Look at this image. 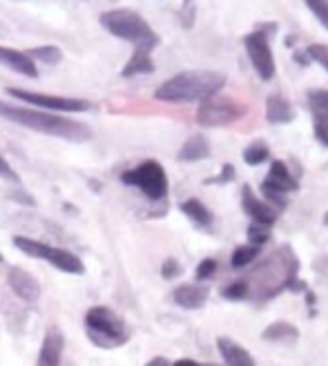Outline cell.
<instances>
[{"label": "cell", "mask_w": 328, "mask_h": 366, "mask_svg": "<svg viewBox=\"0 0 328 366\" xmlns=\"http://www.w3.org/2000/svg\"><path fill=\"white\" fill-rule=\"evenodd\" d=\"M34 63H47V65H56L63 61V51L54 45H43V47H34V49H27L25 51Z\"/></svg>", "instance_id": "603a6c76"}, {"label": "cell", "mask_w": 328, "mask_h": 366, "mask_svg": "<svg viewBox=\"0 0 328 366\" xmlns=\"http://www.w3.org/2000/svg\"><path fill=\"white\" fill-rule=\"evenodd\" d=\"M306 54H308V58H310V61L320 63L322 68L328 72V45H324V43L308 45V47H306Z\"/></svg>", "instance_id": "83f0119b"}, {"label": "cell", "mask_w": 328, "mask_h": 366, "mask_svg": "<svg viewBox=\"0 0 328 366\" xmlns=\"http://www.w3.org/2000/svg\"><path fill=\"white\" fill-rule=\"evenodd\" d=\"M63 346H65V337L61 329H56V326L47 329L41 355H38V366H58L63 358Z\"/></svg>", "instance_id": "5bb4252c"}, {"label": "cell", "mask_w": 328, "mask_h": 366, "mask_svg": "<svg viewBox=\"0 0 328 366\" xmlns=\"http://www.w3.org/2000/svg\"><path fill=\"white\" fill-rule=\"evenodd\" d=\"M208 295H210V289L203 284H181L179 289H175L172 299L181 308L196 310L208 302Z\"/></svg>", "instance_id": "4fadbf2b"}, {"label": "cell", "mask_w": 328, "mask_h": 366, "mask_svg": "<svg viewBox=\"0 0 328 366\" xmlns=\"http://www.w3.org/2000/svg\"><path fill=\"white\" fill-rule=\"evenodd\" d=\"M306 101L313 121H328V89H310Z\"/></svg>", "instance_id": "7402d4cb"}, {"label": "cell", "mask_w": 328, "mask_h": 366, "mask_svg": "<svg viewBox=\"0 0 328 366\" xmlns=\"http://www.w3.org/2000/svg\"><path fill=\"white\" fill-rule=\"evenodd\" d=\"M268 156H270V148L264 141H253L251 146L244 150V161L248 165H261L264 161H268Z\"/></svg>", "instance_id": "d4e9b609"}, {"label": "cell", "mask_w": 328, "mask_h": 366, "mask_svg": "<svg viewBox=\"0 0 328 366\" xmlns=\"http://www.w3.org/2000/svg\"><path fill=\"white\" fill-rule=\"evenodd\" d=\"M0 63L7 65L9 70H14L23 76L27 78H36L38 76V68L36 63L25 54V51H18V49H11V47H3L0 45Z\"/></svg>", "instance_id": "2e32d148"}, {"label": "cell", "mask_w": 328, "mask_h": 366, "mask_svg": "<svg viewBox=\"0 0 328 366\" xmlns=\"http://www.w3.org/2000/svg\"><path fill=\"white\" fill-rule=\"evenodd\" d=\"M146 366H170V362L165 358H152Z\"/></svg>", "instance_id": "f35d334b"}, {"label": "cell", "mask_w": 328, "mask_h": 366, "mask_svg": "<svg viewBox=\"0 0 328 366\" xmlns=\"http://www.w3.org/2000/svg\"><path fill=\"white\" fill-rule=\"evenodd\" d=\"M295 190H299V183L291 175V170L286 168V163L284 161H272L264 183H261V192H264L266 203L277 206V208H286L288 206L286 194L295 192Z\"/></svg>", "instance_id": "ba28073f"}, {"label": "cell", "mask_w": 328, "mask_h": 366, "mask_svg": "<svg viewBox=\"0 0 328 366\" xmlns=\"http://www.w3.org/2000/svg\"><path fill=\"white\" fill-rule=\"evenodd\" d=\"M257 257H259V248L253 246V244H244V246L234 248V253L230 257V264H232V268H244L248 264H253Z\"/></svg>", "instance_id": "cb8c5ba5"}, {"label": "cell", "mask_w": 328, "mask_h": 366, "mask_svg": "<svg viewBox=\"0 0 328 366\" xmlns=\"http://www.w3.org/2000/svg\"><path fill=\"white\" fill-rule=\"evenodd\" d=\"M7 284H9V289L14 291L20 299H25V302H38V297H41V286H38L36 277L32 272L23 270L18 266L9 268Z\"/></svg>", "instance_id": "7c38bea8"}, {"label": "cell", "mask_w": 328, "mask_h": 366, "mask_svg": "<svg viewBox=\"0 0 328 366\" xmlns=\"http://www.w3.org/2000/svg\"><path fill=\"white\" fill-rule=\"evenodd\" d=\"M261 337L268 339V342H291V339L299 337V331L291 322H272L270 326H266Z\"/></svg>", "instance_id": "ffe728a7"}, {"label": "cell", "mask_w": 328, "mask_h": 366, "mask_svg": "<svg viewBox=\"0 0 328 366\" xmlns=\"http://www.w3.org/2000/svg\"><path fill=\"white\" fill-rule=\"evenodd\" d=\"M226 74L215 70H188L175 74L154 92V99L165 103H196L206 101L221 92L226 85Z\"/></svg>", "instance_id": "7a4b0ae2"}, {"label": "cell", "mask_w": 328, "mask_h": 366, "mask_svg": "<svg viewBox=\"0 0 328 366\" xmlns=\"http://www.w3.org/2000/svg\"><path fill=\"white\" fill-rule=\"evenodd\" d=\"M210 156V143L203 134H192L179 150V161H201Z\"/></svg>", "instance_id": "ac0fdd59"}, {"label": "cell", "mask_w": 328, "mask_h": 366, "mask_svg": "<svg viewBox=\"0 0 328 366\" xmlns=\"http://www.w3.org/2000/svg\"><path fill=\"white\" fill-rule=\"evenodd\" d=\"M154 72V61H152V51L146 49H134L132 58L125 63V68L121 70V76H139V74H152Z\"/></svg>", "instance_id": "d6986e66"}, {"label": "cell", "mask_w": 328, "mask_h": 366, "mask_svg": "<svg viewBox=\"0 0 328 366\" xmlns=\"http://www.w3.org/2000/svg\"><path fill=\"white\" fill-rule=\"evenodd\" d=\"M221 295L230 299V302H244V299L251 297V286H248V282H244V279L232 282L230 286H226V289L221 291Z\"/></svg>", "instance_id": "484cf974"}, {"label": "cell", "mask_w": 328, "mask_h": 366, "mask_svg": "<svg viewBox=\"0 0 328 366\" xmlns=\"http://www.w3.org/2000/svg\"><path fill=\"white\" fill-rule=\"evenodd\" d=\"M241 208L244 213L253 219V224L257 226H264V228H272L275 221H277V210L266 203V201H259L255 197V192L251 186H244V192H241Z\"/></svg>", "instance_id": "8fae6325"}, {"label": "cell", "mask_w": 328, "mask_h": 366, "mask_svg": "<svg viewBox=\"0 0 328 366\" xmlns=\"http://www.w3.org/2000/svg\"><path fill=\"white\" fill-rule=\"evenodd\" d=\"M270 239V228H264V226H257L253 224L251 228H248V241H251L253 246H261V244H266Z\"/></svg>", "instance_id": "f1b7e54d"}, {"label": "cell", "mask_w": 328, "mask_h": 366, "mask_svg": "<svg viewBox=\"0 0 328 366\" xmlns=\"http://www.w3.org/2000/svg\"><path fill=\"white\" fill-rule=\"evenodd\" d=\"M0 261H3V255H0Z\"/></svg>", "instance_id": "b9f144b4"}, {"label": "cell", "mask_w": 328, "mask_h": 366, "mask_svg": "<svg viewBox=\"0 0 328 366\" xmlns=\"http://www.w3.org/2000/svg\"><path fill=\"white\" fill-rule=\"evenodd\" d=\"M255 32L264 34L266 38H272L275 34L279 32V25L275 23V20H270V23H257V25H255Z\"/></svg>", "instance_id": "e575fe53"}, {"label": "cell", "mask_w": 328, "mask_h": 366, "mask_svg": "<svg viewBox=\"0 0 328 366\" xmlns=\"http://www.w3.org/2000/svg\"><path fill=\"white\" fill-rule=\"evenodd\" d=\"M324 224H326V226H328V213H326V215H324Z\"/></svg>", "instance_id": "60d3db41"}, {"label": "cell", "mask_w": 328, "mask_h": 366, "mask_svg": "<svg viewBox=\"0 0 328 366\" xmlns=\"http://www.w3.org/2000/svg\"><path fill=\"white\" fill-rule=\"evenodd\" d=\"M217 259H203L201 261V264L199 266H196V279H199V282H206V279H210V277H213V274L217 272Z\"/></svg>", "instance_id": "4dcf8cb0"}, {"label": "cell", "mask_w": 328, "mask_h": 366, "mask_svg": "<svg viewBox=\"0 0 328 366\" xmlns=\"http://www.w3.org/2000/svg\"><path fill=\"white\" fill-rule=\"evenodd\" d=\"M244 47L248 51V58H251L257 76L261 81H272L275 72H277V65H275V56L270 49V38L253 30L251 34L244 36Z\"/></svg>", "instance_id": "9c48e42d"}, {"label": "cell", "mask_w": 328, "mask_h": 366, "mask_svg": "<svg viewBox=\"0 0 328 366\" xmlns=\"http://www.w3.org/2000/svg\"><path fill=\"white\" fill-rule=\"evenodd\" d=\"M0 116L11 123H18L23 127H30L34 132H41L47 137H58L65 141L83 143L92 139V130L85 123H78L74 119H65V116L41 112V110H30L20 106H9V103L0 101Z\"/></svg>", "instance_id": "6da1fadb"}, {"label": "cell", "mask_w": 328, "mask_h": 366, "mask_svg": "<svg viewBox=\"0 0 328 366\" xmlns=\"http://www.w3.org/2000/svg\"><path fill=\"white\" fill-rule=\"evenodd\" d=\"M181 213L186 215V217H190L196 226H201V228H206V226H210L213 224V213L208 210V206H203L199 199H188V201H183L181 203Z\"/></svg>", "instance_id": "44dd1931"}, {"label": "cell", "mask_w": 328, "mask_h": 366, "mask_svg": "<svg viewBox=\"0 0 328 366\" xmlns=\"http://www.w3.org/2000/svg\"><path fill=\"white\" fill-rule=\"evenodd\" d=\"M121 181L125 186L139 188L148 199L159 201L168 194V175L159 161H143L137 168L127 170L121 175Z\"/></svg>", "instance_id": "8992f818"}, {"label": "cell", "mask_w": 328, "mask_h": 366, "mask_svg": "<svg viewBox=\"0 0 328 366\" xmlns=\"http://www.w3.org/2000/svg\"><path fill=\"white\" fill-rule=\"evenodd\" d=\"M194 14H196V7H194V0H183V7L179 11V20L186 30H190L194 25Z\"/></svg>", "instance_id": "f546056e"}, {"label": "cell", "mask_w": 328, "mask_h": 366, "mask_svg": "<svg viewBox=\"0 0 328 366\" xmlns=\"http://www.w3.org/2000/svg\"><path fill=\"white\" fill-rule=\"evenodd\" d=\"M221 170H224V172H221L217 179H210L208 183H224V181H232V179H234V168H232L230 163H228V165H224Z\"/></svg>", "instance_id": "d590c367"}, {"label": "cell", "mask_w": 328, "mask_h": 366, "mask_svg": "<svg viewBox=\"0 0 328 366\" xmlns=\"http://www.w3.org/2000/svg\"><path fill=\"white\" fill-rule=\"evenodd\" d=\"M14 246L18 248V251H23L25 255L43 259V261H47V264H51L54 268L68 272V274H83L85 272L83 261L78 259L74 253L63 251V248H54V246L30 239V237H14Z\"/></svg>", "instance_id": "5b68a950"}, {"label": "cell", "mask_w": 328, "mask_h": 366, "mask_svg": "<svg viewBox=\"0 0 328 366\" xmlns=\"http://www.w3.org/2000/svg\"><path fill=\"white\" fill-rule=\"evenodd\" d=\"M103 30H108L112 36L121 38V41L132 43L134 49L152 51L159 45V36L150 27V23L143 18L134 9H112L101 14Z\"/></svg>", "instance_id": "3957f363"}, {"label": "cell", "mask_w": 328, "mask_h": 366, "mask_svg": "<svg viewBox=\"0 0 328 366\" xmlns=\"http://www.w3.org/2000/svg\"><path fill=\"white\" fill-rule=\"evenodd\" d=\"M313 132L324 148H328V121H313Z\"/></svg>", "instance_id": "d6a6232c"}, {"label": "cell", "mask_w": 328, "mask_h": 366, "mask_svg": "<svg viewBox=\"0 0 328 366\" xmlns=\"http://www.w3.org/2000/svg\"><path fill=\"white\" fill-rule=\"evenodd\" d=\"M85 329L92 344H96L99 348H116L130 339L125 322L108 306L89 308L85 315Z\"/></svg>", "instance_id": "277c9868"}, {"label": "cell", "mask_w": 328, "mask_h": 366, "mask_svg": "<svg viewBox=\"0 0 328 366\" xmlns=\"http://www.w3.org/2000/svg\"><path fill=\"white\" fill-rule=\"evenodd\" d=\"M295 119L293 103L284 94H270L266 99V121L272 125H286Z\"/></svg>", "instance_id": "e0dca14e"}, {"label": "cell", "mask_w": 328, "mask_h": 366, "mask_svg": "<svg viewBox=\"0 0 328 366\" xmlns=\"http://www.w3.org/2000/svg\"><path fill=\"white\" fill-rule=\"evenodd\" d=\"M248 112L244 103L234 101L230 96H210L201 101L199 110H196V123L201 127H226L232 125L234 121H239L241 116Z\"/></svg>", "instance_id": "52a82bcc"}, {"label": "cell", "mask_w": 328, "mask_h": 366, "mask_svg": "<svg viewBox=\"0 0 328 366\" xmlns=\"http://www.w3.org/2000/svg\"><path fill=\"white\" fill-rule=\"evenodd\" d=\"M295 38H297V36H288V38H286V45H293Z\"/></svg>", "instance_id": "ab89813d"}, {"label": "cell", "mask_w": 328, "mask_h": 366, "mask_svg": "<svg viewBox=\"0 0 328 366\" xmlns=\"http://www.w3.org/2000/svg\"><path fill=\"white\" fill-rule=\"evenodd\" d=\"M161 274L165 279H172V277H179L181 274V264L177 259H172V257H168L165 261H163V266H161Z\"/></svg>", "instance_id": "1f68e13d"}, {"label": "cell", "mask_w": 328, "mask_h": 366, "mask_svg": "<svg viewBox=\"0 0 328 366\" xmlns=\"http://www.w3.org/2000/svg\"><path fill=\"white\" fill-rule=\"evenodd\" d=\"M293 61H295V63H299L301 68H306V65L310 63V58H308L306 51H299V49H295V51H293Z\"/></svg>", "instance_id": "8d00e7d4"}, {"label": "cell", "mask_w": 328, "mask_h": 366, "mask_svg": "<svg viewBox=\"0 0 328 366\" xmlns=\"http://www.w3.org/2000/svg\"><path fill=\"white\" fill-rule=\"evenodd\" d=\"M170 366H203V364L194 362V360H190V358H183V360H177L175 364H170Z\"/></svg>", "instance_id": "74e56055"}, {"label": "cell", "mask_w": 328, "mask_h": 366, "mask_svg": "<svg viewBox=\"0 0 328 366\" xmlns=\"http://www.w3.org/2000/svg\"><path fill=\"white\" fill-rule=\"evenodd\" d=\"M310 14L322 23V27L328 32V0H304Z\"/></svg>", "instance_id": "4316f807"}, {"label": "cell", "mask_w": 328, "mask_h": 366, "mask_svg": "<svg viewBox=\"0 0 328 366\" xmlns=\"http://www.w3.org/2000/svg\"><path fill=\"white\" fill-rule=\"evenodd\" d=\"M0 177L7 179V181H14V183L20 181V177L16 175V170L7 163V159H3V154H0Z\"/></svg>", "instance_id": "836d02e7"}, {"label": "cell", "mask_w": 328, "mask_h": 366, "mask_svg": "<svg viewBox=\"0 0 328 366\" xmlns=\"http://www.w3.org/2000/svg\"><path fill=\"white\" fill-rule=\"evenodd\" d=\"M9 96L20 99L30 106H38L47 112H87L92 106L83 99H68V96H51V94H38V92H27V89H7Z\"/></svg>", "instance_id": "30bf717a"}, {"label": "cell", "mask_w": 328, "mask_h": 366, "mask_svg": "<svg viewBox=\"0 0 328 366\" xmlns=\"http://www.w3.org/2000/svg\"><path fill=\"white\" fill-rule=\"evenodd\" d=\"M217 346H219V353H221V358H224L226 366H257L251 353L230 337H224V335L217 337Z\"/></svg>", "instance_id": "9a60e30c"}]
</instances>
